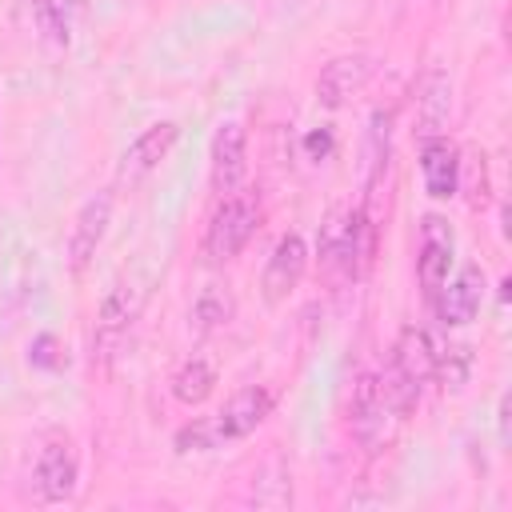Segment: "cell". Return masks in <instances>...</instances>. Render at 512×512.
Listing matches in <instances>:
<instances>
[{
    "label": "cell",
    "mask_w": 512,
    "mask_h": 512,
    "mask_svg": "<svg viewBox=\"0 0 512 512\" xmlns=\"http://www.w3.org/2000/svg\"><path fill=\"white\" fill-rule=\"evenodd\" d=\"M432 376H436V348H432L428 332L416 328V324H404L400 336H396V348H392V364L380 376L384 380V392H388V400H392V408H396L400 420L420 404L424 384Z\"/></svg>",
    "instance_id": "1"
},
{
    "label": "cell",
    "mask_w": 512,
    "mask_h": 512,
    "mask_svg": "<svg viewBox=\"0 0 512 512\" xmlns=\"http://www.w3.org/2000/svg\"><path fill=\"white\" fill-rule=\"evenodd\" d=\"M396 408L384 392V380L380 372H360L356 384H352V400H348V428L356 436V444L368 452V456H380L392 436H396Z\"/></svg>",
    "instance_id": "2"
},
{
    "label": "cell",
    "mask_w": 512,
    "mask_h": 512,
    "mask_svg": "<svg viewBox=\"0 0 512 512\" xmlns=\"http://www.w3.org/2000/svg\"><path fill=\"white\" fill-rule=\"evenodd\" d=\"M256 220H260V204L252 192L220 196V204L208 220V232H204V256L212 264H228L232 256H240V248L256 232Z\"/></svg>",
    "instance_id": "3"
},
{
    "label": "cell",
    "mask_w": 512,
    "mask_h": 512,
    "mask_svg": "<svg viewBox=\"0 0 512 512\" xmlns=\"http://www.w3.org/2000/svg\"><path fill=\"white\" fill-rule=\"evenodd\" d=\"M140 316V292L132 284H116L104 300H100V312H96V328H92V364H112L128 336H132V324Z\"/></svg>",
    "instance_id": "4"
},
{
    "label": "cell",
    "mask_w": 512,
    "mask_h": 512,
    "mask_svg": "<svg viewBox=\"0 0 512 512\" xmlns=\"http://www.w3.org/2000/svg\"><path fill=\"white\" fill-rule=\"evenodd\" d=\"M76 476H80V464H76V452L68 440L52 436L40 444L36 452V464H32V488L44 504H64L72 492H76Z\"/></svg>",
    "instance_id": "5"
},
{
    "label": "cell",
    "mask_w": 512,
    "mask_h": 512,
    "mask_svg": "<svg viewBox=\"0 0 512 512\" xmlns=\"http://www.w3.org/2000/svg\"><path fill=\"white\" fill-rule=\"evenodd\" d=\"M452 256H456V232H452V224L444 216L428 212L420 220V256H416V276H420V288H424L428 300L448 280Z\"/></svg>",
    "instance_id": "6"
},
{
    "label": "cell",
    "mask_w": 512,
    "mask_h": 512,
    "mask_svg": "<svg viewBox=\"0 0 512 512\" xmlns=\"http://www.w3.org/2000/svg\"><path fill=\"white\" fill-rule=\"evenodd\" d=\"M272 404H276V396H272L264 384L240 388V392H236V396H232V400L212 416V436H216V444L252 436V432L272 416Z\"/></svg>",
    "instance_id": "7"
},
{
    "label": "cell",
    "mask_w": 512,
    "mask_h": 512,
    "mask_svg": "<svg viewBox=\"0 0 512 512\" xmlns=\"http://www.w3.org/2000/svg\"><path fill=\"white\" fill-rule=\"evenodd\" d=\"M304 268H308V244H304V236L300 232H284L276 240L272 256H268V264H264V280H260L264 300L272 308L284 304L296 292V284L304 280Z\"/></svg>",
    "instance_id": "8"
},
{
    "label": "cell",
    "mask_w": 512,
    "mask_h": 512,
    "mask_svg": "<svg viewBox=\"0 0 512 512\" xmlns=\"http://www.w3.org/2000/svg\"><path fill=\"white\" fill-rule=\"evenodd\" d=\"M176 136H180V128L172 124V120H160V124H148L128 148H124V156H120V164H116V180L120 184H140L148 172H156L160 168V160L172 152V144H176Z\"/></svg>",
    "instance_id": "9"
},
{
    "label": "cell",
    "mask_w": 512,
    "mask_h": 512,
    "mask_svg": "<svg viewBox=\"0 0 512 512\" xmlns=\"http://www.w3.org/2000/svg\"><path fill=\"white\" fill-rule=\"evenodd\" d=\"M248 176V132L240 120H224L212 136V188L220 196L240 192Z\"/></svg>",
    "instance_id": "10"
},
{
    "label": "cell",
    "mask_w": 512,
    "mask_h": 512,
    "mask_svg": "<svg viewBox=\"0 0 512 512\" xmlns=\"http://www.w3.org/2000/svg\"><path fill=\"white\" fill-rule=\"evenodd\" d=\"M108 220H112V192H96L80 204V212L72 220V232H68V264H72L76 276L92 264L96 248L104 244Z\"/></svg>",
    "instance_id": "11"
},
{
    "label": "cell",
    "mask_w": 512,
    "mask_h": 512,
    "mask_svg": "<svg viewBox=\"0 0 512 512\" xmlns=\"http://www.w3.org/2000/svg\"><path fill=\"white\" fill-rule=\"evenodd\" d=\"M376 72V60L368 52H352V56H336L320 68L316 76V100L324 108H344Z\"/></svg>",
    "instance_id": "12"
},
{
    "label": "cell",
    "mask_w": 512,
    "mask_h": 512,
    "mask_svg": "<svg viewBox=\"0 0 512 512\" xmlns=\"http://www.w3.org/2000/svg\"><path fill=\"white\" fill-rule=\"evenodd\" d=\"M480 300H484V272L480 264H464L452 280H444L432 296L436 304V316L448 324V328H460L468 324L476 312H480Z\"/></svg>",
    "instance_id": "13"
},
{
    "label": "cell",
    "mask_w": 512,
    "mask_h": 512,
    "mask_svg": "<svg viewBox=\"0 0 512 512\" xmlns=\"http://www.w3.org/2000/svg\"><path fill=\"white\" fill-rule=\"evenodd\" d=\"M420 172L432 200H448L460 188V152L448 136H424L420 144Z\"/></svg>",
    "instance_id": "14"
},
{
    "label": "cell",
    "mask_w": 512,
    "mask_h": 512,
    "mask_svg": "<svg viewBox=\"0 0 512 512\" xmlns=\"http://www.w3.org/2000/svg\"><path fill=\"white\" fill-rule=\"evenodd\" d=\"M452 112V80L444 68H428L416 80V132L424 136H440V128L448 124Z\"/></svg>",
    "instance_id": "15"
},
{
    "label": "cell",
    "mask_w": 512,
    "mask_h": 512,
    "mask_svg": "<svg viewBox=\"0 0 512 512\" xmlns=\"http://www.w3.org/2000/svg\"><path fill=\"white\" fill-rule=\"evenodd\" d=\"M216 388V368H212V360H204V356H188L180 368H176V376H172V396L180 400V404H200V400H208V392Z\"/></svg>",
    "instance_id": "16"
},
{
    "label": "cell",
    "mask_w": 512,
    "mask_h": 512,
    "mask_svg": "<svg viewBox=\"0 0 512 512\" xmlns=\"http://www.w3.org/2000/svg\"><path fill=\"white\" fill-rule=\"evenodd\" d=\"M32 16L40 36L52 48H68V32H72V0H32Z\"/></svg>",
    "instance_id": "17"
},
{
    "label": "cell",
    "mask_w": 512,
    "mask_h": 512,
    "mask_svg": "<svg viewBox=\"0 0 512 512\" xmlns=\"http://www.w3.org/2000/svg\"><path fill=\"white\" fill-rule=\"evenodd\" d=\"M228 320H232V296H228L224 288L208 284V288L196 296V304H192V324H196L200 332H216V328H224Z\"/></svg>",
    "instance_id": "18"
},
{
    "label": "cell",
    "mask_w": 512,
    "mask_h": 512,
    "mask_svg": "<svg viewBox=\"0 0 512 512\" xmlns=\"http://www.w3.org/2000/svg\"><path fill=\"white\" fill-rule=\"evenodd\" d=\"M468 368H472V352H468V344H452V348H444V356H436V372L444 376V388H452V392L464 388Z\"/></svg>",
    "instance_id": "19"
},
{
    "label": "cell",
    "mask_w": 512,
    "mask_h": 512,
    "mask_svg": "<svg viewBox=\"0 0 512 512\" xmlns=\"http://www.w3.org/2000/svg\"><path fill=\"white\" fill-rule=\"evenodd\" d=\"M28 360L36 364V368H48V372H56V368H64L68 364V352H64V344L56 340V336H36L32 340V348H28Z\"/></svg>",
    "instance_id": "20"
},
{
    "label": "cell",
    "mask_w": 512,
    "mask_h": 512,
    "mask_svg": "<svg viewBox=\"0 0 512 512\" xmlns=\"http://www.w3.org/2000/svg\"><path fill=\"white\" fill-rule=\"evenodd\" d=\"M328 148H332V136H328V132H320V136L312 132V136H308V152H320V156H324Z\"/></svg>",
    "instance_id": "21"
}]
</instances>
